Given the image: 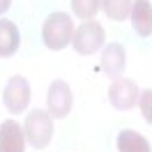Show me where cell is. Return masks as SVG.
Here are the masks:
<instances>
[{
	"mask_svg": "<svg viewBox=\"0 0 152 152\" xmlns=\"http://www.w3.org/2000/svg\"><path fill=\"white\" fill-rule=\"evenodd\" d=\"M74 37V21L65 12L51 14L42 26V39L51 51H62L67 44H72Z\"/></svg>",
	"mask_w": 152,
	"mask_h": 152,
	"instance_id": "1",
	"label": "cell"
},
{
	"mask_svg": "<svg viewBox=\"0 0 152 152\" xmlns=\"http://www.w3.org/2000/svg\"><path fill=\"white\" fill-rule=\"evenodd\" d=\"M23 134H26V141L32 148H46L51 138H53V118L48 111L35 108L26 115V122H23Z\"/></svg>",
	"mask_w": 152,
	"mask_h": 152,
	"instance_id": "2",
	"label": "cell"
},
{
	"mask_svg": "<svg viewBox=\"0 0 152 152\" xmlns=\"http://www.w3.org/2000/svg\"><path fill=\"white\" fill-rule=\"evenodd\" d=\"M104 39H106L104 28H102L97 21H86V23H81V26L74 30L72 44H74L76 53L92 56L95 51H99V48L104 46Z\"/></svg>",
	"mask_w": 152,
	"mask_h": 152,
	"instance_id": "3",
	"label": "cell"
},
{
	"mask_svg": "<svg viewBox=\"0 0 152 152\" xmlns=\"http://www.w3.org/2000/svg\"><path fill=\"white\" fill-rule=\"evenodd\" d=\"M138 97H141V90L138 86L134 83L132 78H115L111 88H108V102L118 108V111H129L134 106L138 104Z\"/></svg>",
	"mask_w": 152,
	"mask_h": 152,
	"instance_id": "4",
	"label": "cell"
},
{
	"mask_svg": "<svg viewBox=\"0 0 152 152\" xmlns=\"http://www.w3.org/2000/svg\"><path fill=\"white\" fill-rule=\"evenodd\" d=\"M46 104H48V113L56 120H62L69 115L72 104H74V95H72V88L67 86L65 81H53L48 88L46 95Z\"/></svg>",
	"mask_w": 152,
	"mask_h": 152,
	"instance_id": "5",
	"label": "cell"
},
{
	"mask_svg": "<svg viewBox=\"0 0 152 152\" xmlns=\"http://www.w3.org/2000/svg\"><path fill=\"white\" fill-rule=\"evenodd\" d=\"M5 106H7V111L10 113H21V111H26L30 104V86L28 81L23 78V76H12L10 81H7V86H5Z\"/></svg>",
	"mask_w": 152,
	"mask_h": 152,
	"instance_id": "6",
	"label": "cell"
},
{
	"mask_svg": "<svg viewBox=\"0 0 152 152\" xmlns=\"http://www.w3.org/2000/svg\"><path fill=\"white\" fill-rule=\"evenodd\" d=\"M0 152H26V134L16 120L0 124Z\"/></svg>",
	"mask_w": 152,
	"mask_h": 152,
	"instance_id": "7",
	"label": "cell"
},
{
	"mask_svg": "<svg viewBox=\"0 0 152 152\" xmlns=\"http://www.w3.org/2000/svg\"><path fill=\"white\" fill-rule=\"evenodd\" d=\"M124 65H127V53H124L122 44H108L102 53V69H104L106 76L111 78H120L124 72Z\"/></svg>",
	"mask_w": 152,
	"mask_h": 152,
	"instance_id": "8",
	"label": "cell"
},
{
	"mask_svg": "<svg viewBox=\"0 0 152 152\" xmlns=\"http://www.w3.org/2000/svg\"><path fill=\"white\" fill-rule=\"evenodd\" d=\"M129 16H132L134 30L141 37H148L152 32V5H150V0H134Z\"/></svg>",
	"mask_w": 152,
	"mask_h": 152,
	"instance_id": "9",
	"label": "cell"
},
{
	"mask_svg": "<svg viewBox=\"0 0 152 152\" xmlns=\"http://www.w3.org/2000/svg\"><path fill=\"white\" fill-rule=\"evenodd\" d=\"M21 44V35L19 28L12 23V21L0 19V58H10L19 51Z\"/></svg>",
	"mask_w": 152,
	"mask_h": 152,
	"instance_id": "10",
	"label": "cell"
},
{
	"mask_svg": "<svg viewBox=\"0 0 152 152\" xmlns=\"http://www.w3.org/2000/svg\"><path fill=\"white\" fill-rule=\"evenodd\" d=\"M118 150L120 152H152L150 143L132 129H124V132L118 134Z\"/></svg>",
	"mask_w": 152,
	"mask_h": 152,
	"instance_id": "11",
	"label": "cell"
},
{
	"mask_svg": "<svg viewBox=\"0 0 152 152\" xmlns=\"http://www.w3.org/2000/svg\"><path fill=\"white\" fill-rule=\"evenodd\" d=\"M134 0H102V10L113 21H127L132 14Z\"/></svg>",
	"mask_w": 152,
	"mask_h": 152,
	"instance_id": "12",
	"label": "cell"
},
{
	"mask_svg": "<svg viewBox=\"0 0 152 152\" xmlns=\"http://www.w3.org/2000/svg\"><path fill=\"white\" fill-rule=\"evenodd\" d=\"M72 10H74V14L78 19L90 21L102 10V0H72Z\"/></svg>",
	"mask_w": 152,
	"mask_h": 152,
	"instance_id": "13",
	"label": "cell"
},
{
	"mask_svg": "<svg viewBox=\"0 0 152 152\" xmlns=\"http://www.w3.org/2000/svg\"><path fill=\"white\" fill-rule=\"evenodd\" d=\"M138 106H141L143 118H145V120L152 124V90L141 92V97H138Z\"/></svg>",
	"mask_w": 152,
	"mask_h": 152,
	"instance_id": "14",
	"label": "cell"
},
{
	"mask_svg": "<svg viewBox=\"0 0 152 152\" xmlns=\"http://www.w3.org/2000/svg\"><path fill=\"white\" fill-rule=\"evenodd\" d=\"M10 5H12V0H0V16L10 10Z\"/></svg>",
	"mask_w": 152,
	"mask_h": 152,
	"instance_id": "15",
	"label": "cell"
}]
</instances>
